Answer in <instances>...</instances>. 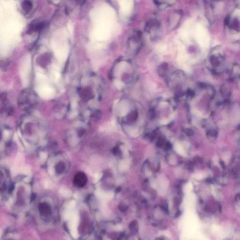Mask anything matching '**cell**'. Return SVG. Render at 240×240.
Instances as JSON below:
<instances>
[{"label":"cell","mask_w":240,"mask_h":240,"mask_svg":"<svg viewBox=\"0 0 240 240\" xmlns=\"http://www.w3.org/2000/svg\"><path fill=\"white\" fill-rule=\"evenodd\" d=\"M37 78L38 84L36 89L39 96L44 99L52 98L55 94V91L53 88L47 83L46 77L42 74L38 73Z\"/></svg>","instance_id":"6da1fadb"},{"label":"cell","mask_w":240,"mask_h":240,"mask_svg":"<svg viewBox=\"0 0 240 240\" xmlns=\"http://www.w3.org/2000/svg\"><path fill=\"white\" fill-rule=\"evenodd\" d=\"M31 69V59L27 57L22 61L20 68V76L23 84L25 86L28 84Z\"/></svg>","instance_id":"7a4b0ae2"},{"label":"cell","mask_w":240,"mask_h":240,"mask_svg":"<svg viewBox=\"0 0 240 240\" xmlns=\"http://www.w3.org/2000/svg\"><path fill=\"white\" fill-rule=\"evenodd\" d=\"M87 175L83 172H78L75 175L73 182L76 186L82 188L87 184Z\"/></svg>","instance_id":"3957f363"},{"label":"cell","mask_w":240,"mask_h":240,"mask_svg":"<svg viewBox=\"0 0 240 240\" xmlns=\"http://www.w3.org/2000/svg\"><path fill=\"white\" fill-rule=\"evenodd\" d=\"M22 8L25 12L30 11L32 8V4L29 0H25L22 5Z\"/></svg>","instance_id":"277c9868"},{"label":"cell","mask_w":240,"mask_h":240,"mask_svg":"<svg viewBox=\"0 0 240 240\" xmlns=\"http://www.w3.org/2000/svg\"><path fill=\"white\" fill-rule=\"evenodd\" d=\"M137 222L136 220H133L129 224V227L130 230L135 229L137 227Z\"/></svg>","instance_id":"5b68a950"},{"label":"cell","mask_w":240,"mask_h":240,"mask_svg":"<svg viewBox=\"0 0 240 240\" xmlns=\"http://www.w3.org/2000/svg\"><path fill=\"white\" fill-rule=\"evenodd\" d=\"M40 210H42V213L44 214H47L49 212V208L44 205V206H42Z\"/></svg>","instance_id":"8992f818"},{"label":"cell","mask_w":240,"mask_h":240,"mask_svg":"<svg viewBox=\"0 0 240 240\" xmlns=\"http://www.w3.org/2000/svg\"><path fill=\"white\" fill-rule=\"evenodd\" d=\"M119 209L120 210H121V212H125L128 210V207L127 206L124 205H120L119 206Z\"/></svg>","instance_id":"52a82bcc"},{"label":"cell","mask_w":240,"mask_h":240,"mask_svg":"<svg viewBox=\"0 0 240 240\" xmlns=\"http://www.w3.org/2000/svg\"><path fill=\"white\" fill-rule=\"evenodd\" d=\"M115 85L116 86V87L117 88H118V89H121L123 87V84L122 82H121V81H120L119 80H116L115 82Z\"/></svg>","instance_id":"ba28073f"},{"label":"cell","mask_w":240,"mask_h":240,"mask_svg":"<svg viewBox=\"0 0 240 240\" xmlns=\"http://www.w3.org/2000/svg\"><path fill=\"white\" fill-rule=\"evenodd\" d=\"M208 135L211 137H214L216 136L217 132L214 130H210L208 133Z\"/></svg>","instance_id":"9c48e42d"},{"label":"cell","mask_w":240,"mask_h":240,"mask_svg":"<svg viewBox=\"0 0 240 240\" xmlns=\"http://www.w3.org/2000/svg\"><path fill=\"white\" fill-rule=\"evenodd\" d=\"M211 63L213 65H218L219 64V61L215 57H213L211 59Z\"/></svg>","instance_id":"30bf717a"},{"label":"cell","mask_w":240,"mask_h":240,"mask_svg":"<svg viewBox=\"0 0 240 240\" xmlns=\"http://www.w3.org/2000/svg\"><path fill=\"white\" fill-rule=\"evenodd\" d=\"M116 193H119L121 191V188L120 187H118L116 189Z\"/></svg>","instance_id":"8fae6325"}]
</instances>
